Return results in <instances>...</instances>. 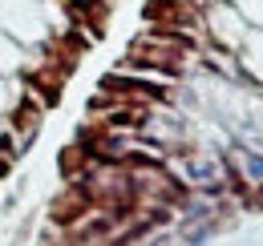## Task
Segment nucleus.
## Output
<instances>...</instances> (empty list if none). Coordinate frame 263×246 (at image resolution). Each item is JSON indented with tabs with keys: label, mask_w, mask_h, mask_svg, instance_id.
Masks as SVG:
<instances>
[{
	"label": "nucleus",
	"mask_w": 263,
	"mask_h": 246,
	"mask_svg": "<svg viewBox=\"0 0 263 246\" xmlns=\"http://www.w3.org/2000/svg\"><path fill=\"white\" fill-rule=\"evenodd\" d=\"M247 166H251V174H255V178H263V161H259V157H247Z\"/></svg>",
	"instance_id": "nucleus-1"
}]
</instances>
